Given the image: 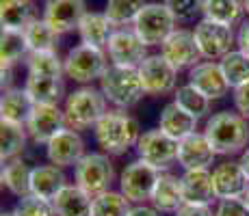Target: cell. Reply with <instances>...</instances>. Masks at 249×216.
Masks as SVG:
<instances>
[{"label":"cell","mask_w":249,"mask_h":216,"mask_svg":"<svg viewBox=\"0 0 249 216\" xmlns=\"http://www.w3.org/2000/svg\"><path fill=\"white\" fill-rule=\"evenodd\" d=\"M141 126L128 110H108L98 126L93 128V136L98 147L108 156H124L130 147H137L141 138Z\"/></svg>","instance_id":"1"},{"label":"cell","mask_w":249,"mask_h":216,"mask_svg":"<svg viewBox=\"0 0 249 216\" xmlns=\"http://www.w3.org/2000/svg\"><path fill=\"white\" fill-rule=\"evenodd\" d=\"M204 134L217 156H234L243 153L249 143V123L243 115L221 110L208 117Z\"/></svg>","instance_id":"2"},{"label":"cell","mask_w":249,"mask_h":216,"mask_svg":"<svg viewBox=\"0 0 249 216\" xmlns=\"http://www.w3.org/2000/svg\"><path fill=\"white\" fill-rule=\"evenodd\" d=\"M107 98L100 89L91 84L78 86L76 91L65 95L63 115H65V128H71L76 132L95 128L98 121L108 113Z\"/></svg>","instance_id":"3"},{"label":"cell","mask_w":249,"mask_h":216,"mask_svg":"<svg viewBox=\"0 0 249 216\" xmlns=\"http://www.w3.org/2000/svg\"><path fill=\"white\" fill-rule=\"evenodd\" d=\"M100 91L104 93L107 102L119 110H130L145 95L139 69L122 65H108V69L100 78Z\"/></svg>","instance_id":"4"},{"label":"cell","mask_w":249,"mask_h":216,"mask_svg":"<svg viewBox=\"0 0 249 216\" xmlns=\"http://www.w3.org/2000/svg\"><path fill=\"white\" fill-rule=\"evenodd\" d=\"M115 182V165L111 156L104 151L85 153V158L74 166V184L87 195L98 197L108 193Z\"/></svg>","instance_id":"5"},{"label":"cell","mask_w":249,"mask_h":216,"mask_svg":"<svg viewBox=\"0 0 249 216\" xmlns=\"http://www.w3.org/2000/svg\"><path fill=\"white\" fill-rule=\"evenodd\" d=\"M107 69H108L107 52L100 50V48L87 46V43H80V46L71 48L68 56L63 59L65 76L83 86L91 84L93 80H100Z\"/></svg>","instance_id":"6"},{"label":"cell","mask_w":249,"mask_h":216,"mask_svg":"<svg viewBox=\"0 0 249 216\" xmlns=\"http://www.w3.org/2000/svg\"><path fill=\"white\" fill-rule=\"evenodd\" d=\"M132 31L147 48L162 46V41L176 31V17L165 2H147L139 13L137 22L132 24Z\"/></svg>","instance_id":"7"},{"label":"cell","mask_w":249,"mask_h":216,"mask_svg":"<svg viewBox=\"0 0 249 216\" xmlns=\"http://www.w3.org/2000/svg\"><path fill=\"white\" fill-rule=\"evenodd\" d=\"M160 173L162 171L154 169L152 165L137 158L119 173V193L135 205L145 203V201L152 199V193H154V186L159 182Z\"/></svg>","instance_id":"8"},{"label":"cell","mask_w":249,"mask_h":216,"mask_svg":"<svg viewBox=\"0 0 249 216\" xmlns=\"http://www.w3.org/2000/svg\"><path fill=\"white\" fill-rule=\"evenodd\" d=\"M135 150L143 162L159 171H169V166L178 162V141L167 136L160 128L143 132Z\"/></svg>","instance_id":"9"},{"label":"cell","mask_w":249,"mask_h":216,"mask_svg":"<svg viewBox=\"0 0 249 216\" xmlns=\"http://www.w3.org/2000/svg\"><path fill=\"white\" fill-rule=\"evenodd\" d=\"M193 35L195 41H197L199 54L206 61H221L223 56L232 52V46L236 43V35H234L232 26L210 20H199L195 24Z\"/></svg>","instance_id":"10"},{"label":"cell","mask_w":249,"mask_h":216,"mask_svg":"<svg viewBox=\"0 0 249 216\" xmlns=\"http://www.w3.org/2000/svg\"><path fill=\"white\" fill-rule=\"evenodd\" d=\"M145 95H167L178 89V69L162 54H150L139 65Z\"/></svg>","instance_id":"11"},{"label":"cell","mask_w":249,"mask_h":216,"mask_svg":"<svg viewBox=\"0 0 249 216\" xmlns=\"http://www.w3.org/2000/svg\"><path fill=\"white\" fill-rule=\"evenodd\" d=\"M107 54L111 59V65H122V67H135L147 59V46L139 39V35L130 28H115L111 41L107 46Z\"/></svg>","instance_id":"12"},{"label":"cell","mask_w":249,"mask_h":216,"mask_svg":"<svg viewBox=\"0 0 249 216\" xmlns=\"http://www.w3.org/2000/svg\"><path fill=\"white\" fill-rule=\"evenodd\" d=\"M65 128V115L59 104H35L26 121V132L35 145H48Z\"/></svg>","instance_id":"13"},{"label":"cell","mask_w":249,"mask_h":216,"mask_svg":"<svg viewBox=\"0 0 249 216\" xmlns=\"http://www.w3.org/2000/svg\"><path fill=\"white\" fill-rule=\"evenodd\" d=\"M160 54L169 61L176 69H191L202 61V54H199L197 41H195V35L186 28H176L160 46Z\"/></svg>","instance_id":"14"},{"label":"cell","mask_w":249,"mask_h":216,"mask_svg":"<svg viewBox=\"0 0 249 216\" xmlns=\"http://www.w3.org/2000/svg\"><path fill=\"white\" fill-rule=\"evenodd\" d=\"M85 141L80 136V132L71 128H63L56 136H52V141L46 145V158L50 165H56L61 169L68 166H76L85 158Z\"/></svg>","instance_id":"15"},{"label":"cell","mask_w":249,"mask_h":216,"mask_svg":"<svg viewBox=\"0 0 249 216\" xmlns=\"http://www.w3.org/2000/svg\"><path fill=\"white\" fill-rule=\"evenodd\" d=\"M189 84H193L197 91H202L210 102L223 100L230 93V89H232L217 61H199L195 67H191Z\"/></svg>","instance_id":"16"},{"label":"cell","mask_w":249,"mask_h":216,"mask_svg":"<svg viewBox=\"0 0 249 216\" xmlns=\"http://www.w3.org/2000/svg\"><path fill=\"white\" fill-rule=\"evenodd\" d=\"M214 158L217 151L213 150L204 132H193L178 143V165L184 171L210 169L214 165Z\"/></svg>","instance_id":"17"},{"label":"cell","mask_w":249,"mask_h":216,"mask_svg":"<svg viewBox=\"0 0 249 216\" xmlns=\"http://www.w3.org/2000/svg\"><path fill=\"white\" fill-rule=\"evenodd\" d=\"M213 184L217 199H236L245 195L249 177L238 160H226L213 169Z\"/></svg>","instance_id":"18"},{"label":"cell","mask_w":249,"mask_h":216,"mask_svg":"<svg viewBox=\"0 0 249 216\" xmlns=\"http://www.w3.org/2000/svg\"><path fill=\"white\" fill-rule=\"evenodd\" d=\"M182 199L189 205H213L217 201L210 169H193L180 175Z\"/></svg>","instance_id":"19"},{"label":"cell","mask_w":249,"mask_h":216,"mask_svg":"<svg viewBox=\"0 0 249 216\" xmlns=\"http://www.w3.org/2000/svg\"><path fill=\"white\" fill-rule=\"evenodd\" d=\"M85 0H46L44 20L59 35L70 31H78V24L85 16Z\"/></svg>","instance_id":"20"},{"label":"cell","mask_w":249,"mask_h":216,"mask_svg":"<svg viewBox=\"0 0 249 216\" xmlns=\"http://www.w3.org/2000/svg\"><path fill=\"white\" fill-rule=\"evenodd\" d=\"M150 203L154 205L159 212H165V214L178 212L182 205H184L180 177L174 175V173H169V171H162L159 182H156V186H154V193H152Z\"/></svg>","instance_id":"21"},{"label":"cell","mask_w":249,"mask_h":216,"mask_svg":"<svg viewBox=\"0 0 249 216\" xmlns=\"http://www.w3.org/2000/svg\"><path fill=\"white\" fill-rule=\"evenodd\" d=\"M68 186V177L61 166L56 165H39L33 166V177H31V193L41 197V199L52 201L61 190Z\"/></svg>","instance_id":"22"},{"label":"cell","mask_w":249,"mask_h":216,"mask_svg":"<svg viewBox=\"0 0 249 216\" xmlns=\"http://www.w3.org/2000/svg\"><path fill=\"white\" fill-rule=\"evenodd\" d=\"M33 108H35V102H33V98L28 95V91L11 86V89L2 91V100H0V121H11V123L26 126Z\"/></svg>","instance_id":"23"},{"label":"cell","mask_w":249,"mask_h":216,"mask_svg":"<svg viewBox=\"0 0 249 216\" xmlns=\"http://www.w3.org/2000/svg\"><path fill=\"white\" fill-rule=\"evenodd\" d=\"M159 128L167 134V136L176 138V141L180 143L182 138H186L193 132H197V119L191 117L189 113H184L176 102H169L160 110Z\"/></svg>","instance_id":"24"},{"label":"cell","mask_w":249,"mask_h":216,"mask_svg":"<svg viewBox=\"0 0 249 216\" xmlns=\"http://www.w3.org/2000/svg\"><path fill=\"white\" fill-rule=\"evenodd\" d=\"M113 33H115V26L107 17V13H89L87 11L78 24V35H80V39H83V43L100 48V50H107Z\"/></svg>","instance_id":"25"},{"label":"cell","mask_w":249,"mask_h":216,"mask_svg":"<svg viewBox=\"0 0 249 216\" xmlns=\"http://www.w3.org/2000/svg\"><path fill=\"white\" fill-rule=\"evenodd\" d=\"M24 89L35 104H59L65 95L63 76H33L26 74Z\"/></svg>","instance_id":"26"},{"label":"cell","mask_w":249,"mask_h":216,"mask_svg":"<svg viewBox=\"0 0 249 216\" xmlns=\"http://www.w3.org/2000/svg\"><path fill=\"white\" fill-rule=\"evenodd\" d=\"M56 216H91L93 197L85 193L80 186L68 184L59 195L52 199Z\"/></svg>","instance_id":"27"},{"label":"cell","mask_w":249,"mask_h":216,"mask_svg":"<svg viewBox=\"0 0 249 216\" xmlns=\"http://www.w3.org/2000/svg\"><path fill=\"white\" fill-rule=\"evenodd\" d=\"M2 184L11 195L20 197L31 195V177H33V166L24 158H13V160L2 162Z\"/></svg>","instance_id":"28"},{"label":"cell","mask_w":249,"mask_h":216,"mask_svg":"<svg viewBox=\"0 0 249 216\" xmlns=\"http://www.w3.org/2000/svg\"><path fill=\"white\" fill-rule=\"evenodd\" d=\"M28 132L26 126L20 123H11V121H0V158L2 162L20 158L28 143Z\"/></svg>","instance_id":"29"},{"label":"cell","mask_w":249,"mask_h":216,"mask_svg":"<svg viewBox=\"0 0 249 216\" xmlns=\"http://www.w3.org/2000/svg\"><path fill=\"white\" fill-rule=\"evenodd\" d=\"M33 17V0H0V22L2 31H22Z\"/></svg>","instance_id":"30"},{"label":"cell","mask_w":249,"mask_h":216,"mask_svg":"<svg viewBox=\"0 0 249 216\" xmlns=\"http://www.w3.org/2000/svg\"><path fill=\"white\" fill-rule=\"evenodd\" d=\"M245 13L241 0H204L202 2V20L234 26Z\"/></svg>","instance_id":"31"},{"label":"cell","mask_w":249,"mask_h":216,"mask_svg":"<svg viewBox=\"0 0 249 216\" xmlns=\"http://www.w3.org/2000/svg\"><path fill=\"white\" fill-rule=\"evenodd\" d=\"M31 54L22 31H2L0 35V61L2 69H13L22 59Z\"/></svg>","instance_id":"32"},{"label":"cell","mask_w":249,"mask_h":216,"mask_svg":"<svg viewBox=\"0 0 249 216\" xmlns=\"http://www.w3.org/2000/svg\"><path fill=\"white\" fill-rule=\"evenodd\" d=\"M24 37H26L28 50L31 52H56V39L59 33L48 24L44 17L41 20H33L24 28Z\"/></svg>","instance_id":"33"},{"label":"cell","mask_w":249,"mask_h":216,"mask_svg":"<svg viewBox=\"0 0 249 216\" xmlns=\"http://www.w3.org/2000/svg\"><path fill=\"white\" fill-rule=\"evenodd\" d=\"M174 102L178 104L184 113H189L191 117L197 119V121L204 119L206 115L210 113V100L206 98L202 91H197L193 84H189V83L178 86V89L174 91Z\"/></svg>","instance_id":"34"},{"label":"cell","mask_w":249,"mask_h":216,"mask_svg":"<svg viewBox=\"0 0 249 216\" xmlns=\"http://www.w3.org/2000/svg\"><path fill=\"white\" fill-rule=\"evenodd\" d=\"M145 0H108L107 2V17L111 20L113 26L117 28H126L128 24H135L139 13L145 7Z\"/></svg>","instance_id":"35"},{"label":"cell","mask_w":249,"mask_h":216,"mask_svg":"<svg viewBox=\"0 0 249 216\" xmlns=\"http://www.w3.org/2000/svg\"><path fill=\"white\" fill-rule=\"evenodd\" d=\"M219 65H221L223 74H226V80L230 83V86H232V91L249 83V56L245 52L238 50V48L223 56V59L219 61Z\"/></svg>","instance_id":"36"},{"label":"cell","mask_w":249,"mask_h":216,"mask_svg":"<svg viewBox=\"0 0 249 216\" xmlns=\"http://www.w3.org/2000/svg\"><path fill=\"white\" fill-rule=\"evenodd\" d=\"M132 203L119 190H108L93 197L91 216H130Z\"/></svg>","instance_id":"37"},{"label":"cell","mask_w":249,"mask_h":216,"mask_svg":"<svg viewBox=\"0 0 249 216\" xmlns=\"http://www.w3.org/2000/svg\"><path fill=\"white\" fill-rule=\"evenodd\" d=\"M26 71L33 76H63V61L56 52H31L26 56Z\"/></svg>","instance_id":"38"},{"label":"cell","mask_w":249,"mask_h":216,"mask_svg":"<svg viewBox=\"0 0 249 216\" xmlns=\"http://www.w3.org/2000/svg\"><path fill=\"white\" fill-rule=\"evenodd\" d=\"M13 212H16V216H56L52 201L41 199V197H37L33 193L26 197H20Z\"/></svg>","instance_id":"39"},{"label":"cell","mask_w":249,"mask_h":216,"mask_svg":"<svg viewBox=\"0 0 249 216\" xmlns=\"http://www.w3.org/2000/svg\"><path fill=\"white\" fill-rule=\"evenodd\" d=\"M202 2L204 0H165L176 22H191L195 20V16H202Z\"/></svg>","instance_id":"40"},{"label":"cell","mask_w":249,"mask_h":216,"mask_svg":"<svg viewBox=\"0 0 249 216\" xmlns=\"http://www.w3.org/2000/svg\"><path fill=\"white\" fill-rule=\"evenodd\" d=\"M214 216H249V205L245 203L243 197L236 199H219Z\"/></svg>","instance_id":"41"},{"label":"cell","mask_w":249,"mask_h":216,"mask_svg":"<svg viewBox=\"0 0 249 216\" xmlns=\"http://www.w3.org/2000/svg\"><path fill=\"white\" fill-rule=\"evenodd\" d=\"M232 98H234V108H236V113L243 115L245 119H249V83L234 89Z\"/></svg>","instance_id":"42"},{"label":"cell","mask_w":249,"mask_h":216,"mask_svg":"<svg viewBox=\"0 0 249 216\" xmlns=\"http://www.w3.org/2000/svg\"><path fill=\"white\" fill-rule=\"evenodd\" d=\"M174 216H214L210 205H189L184 203Z\"/></svg>","instance_id":"43"},{"label":"cell","mask_w":249,"mask_h":216,"mask_svg":"<svg viewBox=\"0 0 249 216\" xmlns=\"http://www.w3.org/2000/svg\"><path fill=\"white\" fill-rule=\"evenodd\" d=\"M236 46H238V50L245 52V54L249 56V22L243 24L241 31H238V35H236Z\"/></svg>","instance_id":"44"},{"label":"cell","mask_w":249,"mask_h":216,"mask_svg":"<svg viewBox=\"0 0 249 216\" xmlns=\"http://www.w3.org/2000/svg\"><path fill=\"white\" fill-rule=\"evenodd\" d=\"M130 216H160V212L154 208V205H145V203H139L132 205Z\"/></svg>","instance_id":"45"},{"label":"cell","mask_w":249,"mask_h":216,"mask_svg":"<svg viewBox=\"0 0 249 216\" xmlns=\"http://www.w3.org/2000/svg\"><path fill=\"white\" fill-rule=\"evenodd\" d=\"M238 162H241L243 171H245V173H247V177H249V147H247V150L241 153V160H238Z\"/></svg>","instance_id":"46"},{"label":"cell","mask_w":249,"mask_h":216,"mask_svg":"<svg viewBox=\"0 0 249 216\" xmlns=\"http://www.w3.org/2000/svg\"><path fill=\"white\" fill-rule=\"evenodd\" d=\"M243 199H245V203L249 205V186H247V190H245V195H243Z\"/></svg>","instance_id":"47"},{"label":"cell","mask_w":249,"mask_h":216,"mask_svg":"<svg viewBox=\"0 0 249 216\" xmlns=\"http://www.w3.org/2000/svg\"><path fill=\"white\" fill-rule=\"evenodd\" d=\"M243 7H245V13L249 16V0H243Z\"/></svg>","instance_id":"48"},{"label":"cell","mask_w":249,"mask_h":216,"mask_svg":"<svg viewBox=\"0 0 249 216\" xmlns=\"http://www.w3.org/2000/svg\"><path fill=\"white\" fill-rule=\"evenodd\" d=\"M2 216H16V212H2Z\"/></svg>","instance_id":"49"}]
</instances>
